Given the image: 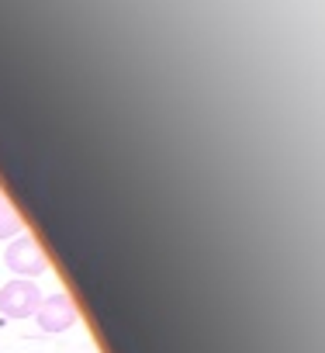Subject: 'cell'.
Segmentation results:
<instances>
[{
	"instance_id": "cell-1",
	"label": "cell",
	"mask_w": 325,
	"mask_h": 353,
	"mask_svg": "<svg viewBox=\"0 0 325 353\" xmlns=\"http://www.w3.org/2000/svg\"><path fill=\"white\" fill-rule=\"evenodd\" d=\"M42 305V294H39V284L35 281H11L4 284V291H0V312H4L8 319H28L35 315Z\"/></svg>"
},
{
	"instance_id": "cell-2",
	"label": "cell",
	"mask_w": 325,
	"mask_h": 353,
	"mask_svg": "<svg viewBox=\"0 0 325 353\" xmlns=\"http://www.w3.org/2000/svg\"><path fill=\"white\" fill-rule=\"evenodd\" d=\"M4 260H8V267L18 274V277H39L45 267H49V260H45V253H42V246L35 243V236H18L11 246H8V253H4Z\"/></svg>"
},
{
	"instance_id": "cell-3",
	"label": "cell",
	"mask_w": 325,
	"mask_h": 353,
	"mask_svg": "<svg viewBox=\"0 0 325 353\" xmlns=\"http://www.w3.org/2000/svg\"><path fill=\"white\" fill-rule=\"evenodd\" d=\"M35 319H39L42 332H63V329H70V325L76 322V308H73V298H70L66 291H56V294L42 298V305H39Z\"/></svg>"
},
{
	"instance_id": "cell-4",
	"label": "cell",
	"mask_w": 325,
	"mask_h": 353,
	"mask_svg": "<svg viewBox=\"0 0 325 353\" xmlns=\"http://www.w3.org/2000/svg\"><path fill=\"white\" fill-rule=\"evenodd\" d=\"M21 215L11 208V201L4 198V191H0V239H11V236H18L21 232Z\"/></svg>"
}]
</instances>
